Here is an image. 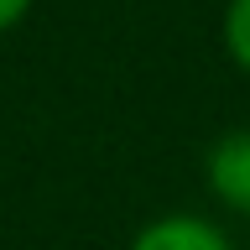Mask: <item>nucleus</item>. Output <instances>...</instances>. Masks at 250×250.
Listing matches in <instances>:
<instances>
[{"label":"nucleus","mask_w":250,"mask_h":250,"mask_svg":"<svg viewBox=\"0 0 250 250\" xmlns=\"http://www.w3.org/2000/svg\"><path fill=\"white\" fill-rule=\"evenodd\" d=\"M224 52L240 73H250V0H229L224 5Z\"/></svg>","instance_id":"nucleus-3"},{"label":"nucleus","mask_w":250,"mask_h":250,"mask_svg":"<svg viewBox=\"0 0 250 250\" xmlns=\"http://www.w3.org/2000/svg\"><path fill=\"white\" fill-rule=\"evenodd\" d=\"M26 11H31V0H0V31H11Z\"/></svg>","instance_id":"nucleus-4"},{"label":"nucleus","mask_w":250,"mask_h":250,"mask_svg":"<svg viewBox=\"0 0 250 250\" xmlns=\"http://www.w3.org/2000/svg\"><path fill=\"white\" fill-rule=\"evenodd\" d=\"M130 250H234V245L203 214H162L130 240Z\"/></svg>","instance_id":"nucleus-2"},{"label":"nucleus","mask_w":250,"mask_h":250,"mask_svg":"<svg viewBox=\"0 0 250 250\" xmlns=\"http://www.w3.org/2000/svg\"><path fill=\"white\" fill-rule=\"evenodd\" d=\"M203 177L224 208L250 214V130H224L203 156Z\"/></svg>","instance_id":"nucleus-1"}]
</instances>
